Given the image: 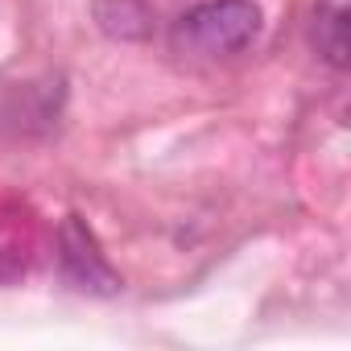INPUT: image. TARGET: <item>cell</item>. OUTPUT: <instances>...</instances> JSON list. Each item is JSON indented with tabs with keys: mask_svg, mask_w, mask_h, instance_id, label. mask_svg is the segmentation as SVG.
<instances>
[{
	"mask_svg": "<svg viewBox=\"0 0 351 351\" xmlns=\"http://www.w3.org/2000/svg\"><path fill=\"white\" fill-rule=\"evenodd\" d=\"M261 34V9L252 0H203L169 29V46L186 58H228L252 46Z\"/></svg>",
	"mask_w": 351,
	"mask_h": 351,
	"instance_id": "cell-1",
	"label": "cell"
},
{
	"mask_svg": "<svg viewBox=\"0 0 351 351\" xmlns=\"http://www.w3.org/2000/svg\"><path fill=\"white\" fill-rule=\"evenodd\" d=\"M58 273H62L66 285H75V289H83V293L108 298V293L120 289L116 269L108 265V256H104L99 244H95V232H91L79 215L62 219V228H58Z\"/></svg>",
	"mask_w": 351,
	"mask_h": 351,
	"instance_id": "cell-2",
	"label": "cell"
},
{
	"mask_svg": "<svg viewBox=\"0 0 351 351\" xmlns=\"http://www.w3.org/2000/svg\"><path fill=\"white\" fill-rule=\"evenodd\" d=\"M38 248V223L34 211L13 199V195H0V281H17Z\"/></svg>",
	"mask_w": 351,
	"mask_h": 351,
	"instance_id": "cell-3",
	"label": "cell"
},
{
	"mask_svg": "<svg viewBox=\"0 0 351 351\" xmlns=\"http://www.w3.org/2000/svg\"><path fill=\"white\" fill-rule=\"evenodd\" d=\"M314 46L330 66H347V9L326 5L314 13Z\"/></svg>",
	"mask_w": 351,
	"mask_h": 351,
	"instance_id": "cell-4",
	"label": "cell"
}]
</instances>
